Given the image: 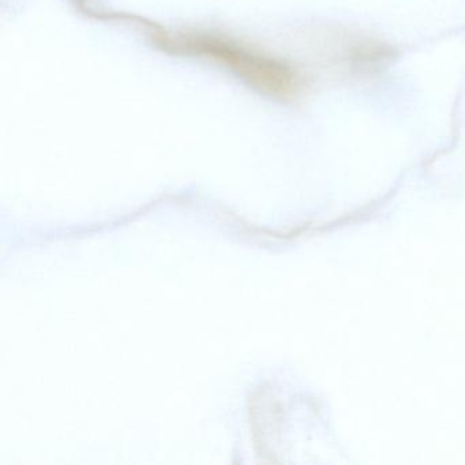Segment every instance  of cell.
Instances as JSON below:
<instances>
[{
  "mask_svg": "<svg viewBox=\"0 0 465 465\" xmlns=\"http://www.w3.org/2000/svg\"><path fill=\"white\" fill-rule=\"evenodd\" d=\"M187 47L200 55L209 56L238 73L260 91L279 97H291L302 86L298 73L287 64L242 47L238 43L216 36L192 37Z\"/></svg>",
  "mask_w": 465,
  "mask_h": 465,
  "instance_id": "1",
  "label": "cell"
}]
</instances>
